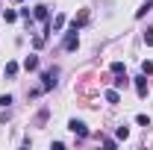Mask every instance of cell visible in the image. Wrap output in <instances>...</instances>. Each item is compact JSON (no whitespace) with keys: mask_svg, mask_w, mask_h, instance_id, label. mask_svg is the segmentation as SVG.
<instances>
[{"mask_svg":"<svg viewBox=\"0 0 153 150\" xmlns=\"http://www.w3.org/2000/svg\"><path fill=\"white\" fill-rule=\"evenodd\" d=\"M141 74H153V62H141Z\"/></svg>","mask_w":153,"mask_h":150,"instance_id":"obj_15","label":"cell"},{"mask_svg":"<svg viewBox=\"0 0 153 150\" xmlns=\"http://www.w3.org/2000/svg\"><path fill=\"white\" fill-rule=\"evenodd\" d=\"M71 24H74L76 30H79V27H82V24H88V9H82V12H79V15H76V18L71 21Z\"/></svg>","mask_w":153,"mask_h":150,"instance_id":"obj_7","label":"cell"},{"mask_svg":"<svg viewBox=\"0 0 153 150\" xmlns=\"http://www.w3.org/2000/svg\"><path fill=\"white\" fill-rule=\"evenodd\" d=\"M76 47H79V38H76V27L71 24V30L65 33V41H62V50L71 53V50H76Z\"/></svg>","mask_w":153,"mask_h":150,"instance_id":"obj_1","label":"cell"},{"mask_svg":"<svg viewBox=\"0 0 153 150\" xmlns=\"http://www.w3.org/2000/svg\"><path fill=\"white\" fill-rule=\"evenodd\" d=\"M127 82H130V79H127V74H118V79H115V88H127Z\"/></svg>","mask_w":153,"mask_h":150,"instance_id":"obj_14","label":"cell"},{"mask_svg":"<svg viewBox=\"0 0 153 150\" xmlns=\"http://www.w3.org/2000/svg\"><path fill=\"white\" fill-rule=\"evenodd\" d=\"M50 27H53V30H56V33H59V30L65 27V15H56V18L50 21Z\"/></svg>","mask_w":153,"mask_h":150,"instance_id":"obj_12","label":"cell"},{"mask_svg":"<svg viewBox=\"0 0 153 150\" xmlns=\"http://www.w3.org/2000/svg\"><path fill=\"white\" fill-rule=\"evenodd\" d=\"M33 15H36L38 21H50V6H44V3H38L36 9H33Z\"/></svg>","mask_w":153,"mask_h":150,"instance_id":"obj_5","label":"cell"},{"mask_svg":"<svg viewBox=\"0 0 153 150\" xmlns=\"http://www.w3.org/2000/svg\"><path fill=\"white\" fill-rule=\"evenodd\" d=\"M150 9H153V0H144V6H141V9L135 12V18H144V15H147Z\"/></svg>","mask_w":153,"mask_h":150,"instance_id":"obj_11","label":"cell"},{"mask_svg":"<svg viewBox=\"0 0 153 150\" xmlns=\"http://www.w3.org/2000/svg\"><path fill=\"white\" fill-rule=\"evenodd\" d=\"M15 3H21V0H15Z\"/></svg>","mask_w":153,"mask_h":150,"instance_id":"obj_18","label":"cell"},{"mask_svg":"<svg viewBox=\"0 0 153 150\" xmlns=\"http://www.w3.org/2000/svg\"><path fill=\"white\" fill-rule=\"evenodd\" d=\"M59 76V68H50V71H44V76H41V79H44V85H41V88H44V91H50V88H56V79Z\"/></svg>","mask_w":153,"mask_h":150,"instance_id":"obj_3","label":"cell"},{"mask_svg":"<svg viewBox=\"0 0 153 150\" xmlns=\"http://www.w3.org/2000/svg\"><path fill=\"white\" fill-rule=\"evenodd\" d=\"M135 124L138 127H150V115H135Z\"/></svg>","mask_w":153,"mask_h":150,"instance_id":"obj_13","label":"cell"},{"mask_svg":"<svg viewBox=\"0 0 153 150\" xmlns=\"http://www.w3.org/2000/svg\"><path fill=\"white\" fill-rule=\"evenodd\" d=\"M18 18H21V15L15 12V9H6V12H3V21H6V24H15Z\"/></svg>","mask_w":153,"mask_h":150,"instance_id":"obj_10","label":"cell"},{"mask_svg":"<svg viewBox=\"0 0 153 150\" xmlns=\"http://www.w3.org/2000/svg\"><path fill=\"white\" fill-rule=\"evenodd\" d=\"M144 44H147V47H153V30H147V33H144Z\"/></svg>","mask_w":153,"mask_h":150,"instance_id":"obj_17","label":"cell"},{"mask_svg":"<svg viewBox=\"0 0 153 150\" xmlns=\"http://www.w3.org/2000/svg\"><path fill=\"white\" fill-rule=\"evenodd\" d=\"M3 74L9 76V79H12V76H18V62H6V68H3Z\"/></svg>","mask_w":153,"mask_h":150,"instance_id":"obj_8","label":"cell"},{"mask_svg":"<svg viewBox=\"0 0 153 150\" xmlns=\"http://www.w3.org/2000/svg\"><path fill=\"white\" fill-rule=\"evenodd\" d=\"M135 91H138V97H147V74L135 76Z\"/></svg>","mask_w":153,"mask_h":150,"instance_id":"obj_4","label":"cell"},{"mask_svg":"<svg viewBox=\"0 0 153 150\" xmlns=\"http://www.w3.org/2000/svg\"><path fill=\"white\" fill-rule=\"evenodd\" d=\"M106 103H121V94H118V88H109V91H106Z\"/></svg>","mask_w":153,"mask_h":150,"instance_id":"obj_9","label":"cell"},{"mask_svg":"<svg viewBox=\"0 0 153 150\" xmlns=\"http://www.w3.org/2000/svg\"><path fill=\"white\" fill-rule=\"evenodd\" d=\"M68 130L74 132L76 138H88V135H91V132H88V127H85L82 121H76V118H71V121H68Z\"/></svg>","mask_w":153,"mask_h":150,"instance_id":"obj_2","label":"cell"},{"mask_svg":"<svg viewBox=\"0 0 153 150\" xmlns=\"http://www.w3.org/2000/svg\"><path fill=\"white\" fill-rule=\"evenodd\" d=\"M112 74H124V62H112Z\"/></svg>","mask_w":153,"mask_h":150,"instance_id":"obj_16","label":"cell"},{"mask_svg":"<svg viewBox=\"0 0 153 150\" xmlns=\"http://www.w3.org/2000/svg\"><path fill=\"white\" fill-rule=\"evenodd\" d=\"M24 68H27V71H38V56L36 53H30V56L24 59Z\"/></svg>","mask_w":153,"mask_h":150,"instance_id":"obj_6","label":"cell"}]
</instances>
